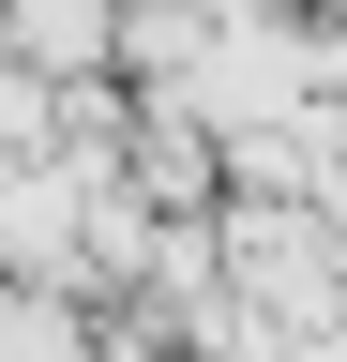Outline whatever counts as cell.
I'll return each mask as SVG.
<instances>
[{"label":"cell","instance_id":"6da1fadb","mask_svg":"<svg viewBox=\"0 0 347 362\" xmlns=\"http://www.w3.org/2000/svg\"><path fill=\"white\" fill-rule=\"evenodd\" d=\"M106 30H121V0H0V61H30L61 90L106 76Z\"/></svg>","mask_w":347,"mask_h":362},{"label":"cell","instance_id":"7a4b0ae2","mask_svg":"<svg viewBox=\"0 0 347 362\" xmlns=\"http://www.w3.org/2000/svg\"><path fill=\"white\" fill-rule=\"evenodd\" d=\"M61 136V76H30V61H0V166H30Z\"/></svg>","mask_w":347,"mask_h":362}]
</instances>
